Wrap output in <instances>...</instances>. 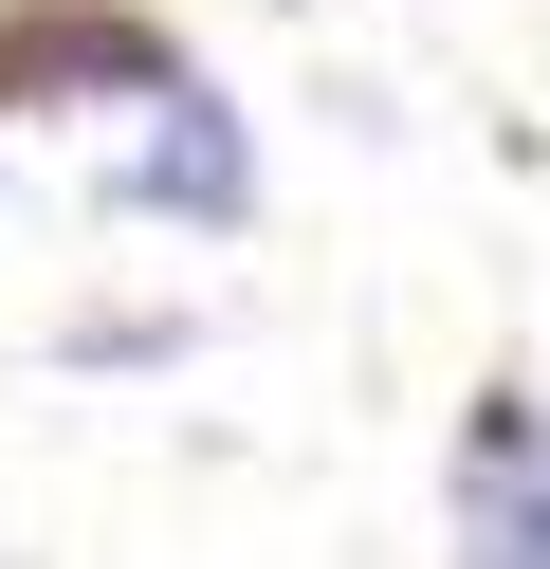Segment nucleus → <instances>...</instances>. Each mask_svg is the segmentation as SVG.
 Instances as JSON below:
<instances>
[{"instance_id": "f257e3e1", "label": "nucleus", "mask_w": 550, "mask_h": 569, "mask_svg": "<svg viewBox=\"0 0 550 569\" xmlns=\"http://www.w3.org/2000/svg\"><path fill=\"white\" fill-rule=\"evenodd\" d=\"M183 38L147 0H0V111H166Z\"/></svg>"}, {"instance_id": "f03ea898", "label": "nucleus", "mask_w": 550, "mask_h": 569, "mask_svg": "<svg viewBox=\"0 0 550 569\" xmlns=\"http://www.w3.org/2000/svg\"><path fill=\"white\" fill-rule=\"evenodd\" d=\"M110 202H129V221H183V239H239V221H257V148H239V111L183 74L166 111L110 148Z\"/></svg>"}]
</instances>
